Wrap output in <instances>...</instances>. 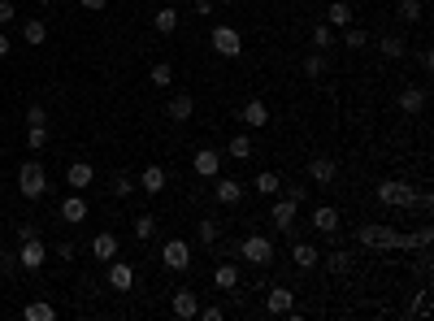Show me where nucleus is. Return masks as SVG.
Instances as JSON below:
<instances>
[{
	"label": "nucleus",
	"mask_w": 434,
	"mask_h": 321,
	"mask_svg": "<svg viewBox=\"0 0 434 321\" xmlns=\"http://www.w3.org/2000/svg\"><path fill=\"white\" fill-rule=\"evenodd\" d=\"M235 256H243L248 265H257V269H265V265H274V243L265 239V235H248L243 243H239V248H235Z\"/></svg>",
	"instance_id": "1"
},
{
	"label": "nucleus",
	"mask_w": 434,
	"mask_h": 321,
	"mask_svg": "<svg viewBox=\"0 0 434 321\" xmlns=\"http://www.w3.org/2000/svg\"><path fill=\"white\" fill-rule=\"evenodd\" d=\"M374 195H378L382 204H391V209H408V204H417V187H408V183H400V178L378 183V187H374Z\"/></svg>",
	"instance_id": "2"
},
{
	"label": "nucleus",
	"mask_w": 434,
	"mask_h": 321,
	"mask_svg": "<svg viewBox=\"0 0 434 321\" xmlns=\"http://www.w3.org/2000/svg\"><path fill=\"white\" fill-rule=\"evenodd\" d=\"M18 191L27 195V200H39V195L48 191V174H44L39 161H22V169H18Z\"/></svg>",
	"instance_id": "3"
},
{
	"label": "nucleus",
	"mask_w": 434,
	"mask_h": 321,
	"mask_svg": "<svg viewBox=\"0 0 434 321\" xmlns=\"http://www.w3.org/2000/svg\"><path fill=\"white\" fill-rule=\"evenodd\" d=\"M209 44H213V53H217V57H226V61H235V57L243 53V35H239L235 27H213Z\"/></svg>",
	"instance_id": "4"
},
{
	"label": "nucleus",
	"mask_w": 434,
	"mask_h": 321,
	"mask_svg": "<svg viewBox=\"0 0 434 321\" xmlns=\"http://www.w3.org/2000/svg\"><path fill=\"white\" fill-rule=\"evenodd\" d=\"M356 239L365 243V248H400V235L391 226H382V221H374V226H361L356 230Z\"/></svg>",
	"instance_id": "5"
},
{
	"label": "nucleus",
	"mask_w": 434,
	"mask_h": 321,
	"mask_svg": "<svg viewBox=\"0 0 434 321\" xmlns=\"http://www.w3.org/2000/svg\"><path fill=\"white\" fill-rule=\"evenodd\" d=\"M44 261H48V248L39 239H22V248H18V265L27 269V274H35V269H44Z\"/></svg>",
	"instance_id": "6"
},
{
	"label": "nucleus",
	"mask_w": 434,
	"mask_h": 321,
	"mask_svg": "<svg viewBox=\"0 0 434 321\" xmlns=\"http://www.w3.org/2000/svg\"><path fill=\"white\" fill-rule=\"evenodd\" d=\"M265 308H269L274 317L295 313V291H291V287H269V291H265Z\"/></svg>",
	"instance_id": "7"
},
{
	"label": "nucleus",
	"mask_w": 434,
	"mask_h": 321,
	"mask_svg": "<svg viewBox=\"0 0 434 321\" xmlns=\"http://www.w3.org/2000/svg\"><path fill=\"white\" fill-rule=\"evenodd\" d=\"M170 313H174L178 321H191V317L200 313V295H196L191 287H183V291H174V300H170Z\"/></svg>",
	"instance_id": "8"
},
{
	"label": "nucleus",
	"mask_w": 434,
	"mask_h": 321,
	"mask_svg": "<svg viewBox=\"0 0 434 321\" xmlns=\"http://www.w3.org/2000/svg\"><path fill=\"white\" fill-rule=\"evenodd\" d=\"M313 230L326 239H339V209H330V204L313 209Z\"/></svg>",
	"instance_id": "9"
},
{
	"label": "nucleus",
	"mask_w": 434,
	"mask_h": 321,
	"mask_svg": "<svg viewBox=\"0 0 434 321\" xmlns=\"http://www.w3.org/2000/svg\"><path fill=\"white\" fill-rule=\"evenodd\" d=\"M131 282H135V265L131 261H109V287L113 291H131Z\"/></svg>",
	"instance_id": "10"
},
{
	"label": "nucleus",
	"mask_w": 434,
	"mask_h": 321,
	"mask_svg": "<svg viewBox=\"0 0 434 321\" xmlns=\"http://www.w3.org/2000/svg\"><path fill=\"white\" fill-rule=\"evenodd\" d=\"M161 261H165V269H187V265H191V248H187L183 239H170L165 252H161Z\"/></svg>",
	"instance_id": "11"
},
{
	"label": "nucleus",
	"mask_w": 434,
	"mask_h": 321,
	"mask_svg": "<svg viewBox=\"0 0 434 321\" xmlns=\"http://www.w3.org/2000/svg\"><path fill=\"white\" fill-rule=\"evenodd\" d=\"M191 165H196V174H200V178H217V169H222V152H213V148H200V152L191 157Z\"/></svg>",
	"instance_id": "12"
},
{
	"label": "nucleus",
	"mask_w": 434,
	"mask_h": 321,
	"mask_svg": "<svg viewBox=\"0 0 434 321\" xmlns=\"http://www.w3.org/2000/svg\"><path fill=\"white\" fill-rule=\"evenodd\" d=\"M269 213H274V226H278V230H291V226H295L300 204L291 200V195H283V200H274V209H269Z\"/></svg>",
	"instance_id": "13"
},
{
	"label": "nucleus",
	"mask_w": 434,
	"mask_h": 321,
	"mask_svg": "<svg viewBox=\"0 0 434 321\" xmlns=\"http://www.w3.org/2000/svg\"><path fill=\"white\" fill-rule=\"evenodd\" d=\"M239 117H243V126H269V105L265 100H248L243 109H239Z\"/></svg>",
	"instance_id": "14"
},
{
	"label": "nucleus",
	"mask_w": 434,
	"mask_h": 321,
	"mask_svg": "<svg viewBox=\"0 0 434 321\" xmlns=\"http://www.w3.org/2000/svg\"><path fill=\"white\" fill-rule=\"evenodd\" d=\"M213 195H217V204H239L243 200V183L239 178H217Z\"/></svg>",
	"instance_id": "15"
},
{
	"label": "nucleus",
	"mask_w": 434,
	"mask_h": 321,
	"mask_svg": "<svg viewBox=\"0 0 434 321\" xmlns=\"http://www.w3.org/2000/svg\"><path fill=\"white\" fill-rule=\"evenodd\" d=\"M191 113H196V100H191V96H187V91H178V96H174V100L165 105V117H170V122H187Z\"/></svg>",
	"instance_id": "16"
},
{
	"label": "nucleus",
	"mask_w": 434,
	"mask_h": 321,
	"mask_svg": "<svg viewBox=\"0 0 434 321\" xmlns=\"http://www.w3.org/2000/svg\"><path fill=\"white\" fill-rule=\"evenodd\" d=\"M291 261H295V269H317L321 252L313 248V243H304V239H295V248H291Z\"/></svg>",
	"instance_id": "17"
},
{
	"label": "nucleus",
	"mask_w": 434,
	"mask_h": 321,
	"mask_svg": "<svg viewBox=\"0 0 434 321\" xmlns=\"http://www.w3.org/2000/svg\"><path fill=\"white\" fill-rule=\"evenodd\" d=\"M91 178H96V169H91L87 161H74V165L65 169V183H70L74 191H83V187H91Z\"/></svg>",
	"instance_id": "18"
},
{
	"label": "nucleus",
	"mask_w": 434,
	"mask_h": 321,
	"mask_svg": "<svg viewBox=\"0 0 434 321\" xmlns=\"http://www.w3.org/2000/svg\"><path fill=\"white\" fill-rule=\"evenodd\" d=\"M83 217H87V200H83V195H65V200H61V221L79 226Z\"/></svg>",
	"instance_id": "19"
},
{
	"label": "nucleus",
	"mask_w": 434,
	"mask_h": 321,
	"mask_svg": "<svg viewBox=\"0 0 434 321\" xmlns=\"http://www.w3.org/2000/svg\"><path fill=\"white\" fill-rule=\"evenodd\" d=\"M400 109H404L408 117H417V113L426 109V87H404V91H400Z\"/></svg>",
	"instance_id": "20"
},
{
	"label": "nucleus",
	"mask_w": 434,
	"mask_h": 321,
	"mask_svg": "<svg viewBox=\"0 0 434 321\" xmlns=\"http://www.w3.org/2000/svg\"><path fill=\"white\" fill-rule=\"evenodd\" d=\"M91 256H96V261H113V256H117V235L100 230V235L91 239Z\"/></svg>",
	"instance_id": "21"
},
{
	"label": "nucleus",
	"mask_w": 434,
	"mask_h": 321,
	"mask_svg": "<svg viewBox=\"0 0 434 321\" xmlns=\"http://www.w3.org/2000/svg\"><path fill=\"white\" fill-rule=\"evenodd\" d=\"M213 282H217V291H235V287H239V265H235V261H222V265L213 269Z\"/></svg>",
	"instance_id": "22"
},
{
	"label": "nucleus",
	"mask_w": 434,
	"mask_h": 321,
	"mask_svg": "<svg viewBox=\"0 0 434 321\" xmlns=\"http://www.w3.org/2000/svg\"><path fill=\"white\" fill-rule=\"evenodd\" d=\"M335 174H339V165L330 161V157H317V161L309 165V178H313V183H321V187H326V183H335Z\"/></svg>",
	"instance_id": "23"
},
{
	"label": "nucleus",
	"mask_w": 434,
	"mask_h": 321,
	"mask_svg": "<svg viewBox=\"0 0 434 321\" xmlns=\"http://www.w3.org/2000/svg\"><path fill=\"white\" fill-rule=\"evenodd\" d=\"M139 187H143L148 195H161V191H165V169H161V165H148L143 174H139Z\"/></svg>",
	"instance_id": "24"
},
{
	"label": "nucleus",
	"mask_w": 434,
	"mask_h": 321,
	"mask_svg": "<svg viewBox=\"0 0 434 321\" xmlns=\"http://www.w3.org/2000/svg\"><path fill=\"white\" fill-rule=\"evenodd\" d=\"M252 187H257V191L265 195V200H274V195H278V191H283V178H278V174H274V169H261V174H257V178H252Z\"/></svg>",
	"instance_id": "25"
},
{
	"label": "nucleus",
	"mask_w": 434,
	"mask_h": 321,
	"mask_svg": "<svg viewBox=\"0 0 434 321\" xmlns=\"http://www.w3.org/2000/svg\"><path fill=\"white\" fill-rule=\"evenodd\" d=\"M326 27H352V5H347V0H335V5H330L326 9Z\"/></svg>",
	"instance_id": "26"
},
{
	"label": "nucleus",
	"mask_w": 434,
	"mask_h": 321,
	"mask_svg": "<svg viewBox=\"0 0 434 321\" xmlns=\"http://www.w3.org/2000/svg\"><path fill=\"white\" fill-rule=\"evenodd\" d=\"M22 39H27L31 48H39V44L48 39V27H44L39 18H27V22H22Z\"/></svg>",
	"instance_id": "27"
},
{
	"label": "nucleus",
	"mask_w": 434,
	"mask_h": 321,
	"mask_svg": "<svg viewBox=\"0 0 434 321\" xmlns=\"http://www.w3.org/2000/svg\"><path fill=\"white\" fill-rule=\"evenodd\" d=\"M22 317H27V321H53V317H57V308H53V304H44V300H31L27 308H22Z\"/></svg>",
	"instance_id": "28"
},
{
	"label": "nucleus",
	"mask_w": 434,
	"mask_h": 321,
	"mask_svg": "<svg viewBox=\"0 0 434 321\" xmlns=\"http://www.w3.org/2000/svg\"><path fill=\"white\" fill-rule=\"evenodd\" d=\"M152 27H157L161 35H174V31H178V9H174V5H170V9H161L157 18H152Z\"/></svg>",
	"instance_id": "29"
},
{
	"label": "nucleus",
	"mask_w": 434,
	"mask_h": 321,
	"mask_svg": "<svg viewBox=\"0 0 434 321\" xmlns=\"http://www.w3.org/2000/svg\"><path fill=\"white\" fill-rule=\"evenodd\" d=\"M226 157H235V161H248V157H252V139H248V135H235L231 143H226Z\"/></svg>",
	"instance_id": "30"
},
{
	"label": "nucleus",
	"mask_w": 434,
	"mask_h": 321,
	"mask_svg": "<svg viewBox=\"0 0 434 321\" xmlns=\"http://www.w3.org/2000/svg\"><path fill=\"white\" fill-rule=\"evenodd\" d=\"M317 265H326L330 274H347V265H352V261H347V252H339V248H335V252H326Z\"/></svg>",
	"instance_id": "31"
},
{
	"label": "nucleus",
	"mask_w": 434,
	"mask_h": 321,
	"mask_svg": "<svg viewBox=\"0 0 434 321\" xmlns=\"http://www.w3.org/2000/svg\"><path fill=\"white\" fill-rule=\"evenodd\" d=\"M378 48H382V57H391V61H400V57L408 53V44H404L400 35H387V39H382Z\"/></svg>",
	"instance_id": "32"
},
{
	"label": "nucleus",
	"mask_w": 434,
	"mask_h": 321,
	"mask_svg": "<svg viewBox=\"0 0 434 321\" xmlns=\"http://www.w3.org/2000/svg\"><path fill=\"white\" fill-rule=\"evenodd\" d=\"M135 235H139V239H152V235H157V217L139 213V217H135Z\"/></svg>",
	"instance_id": "33"
},
{
	"label": "nucleus",
	"mask_w": 434,
	"mask_h": 321,
	"mask_svg": "<svg viewBox=\"0 0 434 321\" xmlns=\"http://www.w3.org/2000/svg\"><path fill=\"white\" fill-rule=\"evenodd\" d=\"M365 44H369V35L361 27H343V48H365Z\"/></svg>",
	"instance_id": "34"
},
{
	"label": "nucleus",
	"mask_w": 434,
	"mask_h": 321,
	"mask_svg": "<svg viewBox=\"0 0 434 321\" xmlns=\"http://www.w3.org/2000/svg\"><path fill=\"white\" fill-rule=\"evenodd\" d=\"M170 83H174V70L165 61H157V65H152V87H170Z\"/></svg>",
	"instance_id": "35"
},
{
	"label": "nucleus",
	"mask_w": 434,
	"mask_h": 321,
	"mask_svg": "<svg viewBox=\"0 0 434 321\" xmlns=\"http://www.w3.org/2000/svg\"><path fill=\"white\" fill-rule=\"evenodd\" d=\"M44 143H48V126H27V148L31 152H39Z\"/></svg>",
	"instance_id": "36"
},
{
	"label": "nucleus",
	"mask_w": 434,
	"mask_h": 321,
	"mask_svg": "<svg viewBox=\"0 0 434 321\" xmlns=\"http://www.w3.org/2000/svg\"><path fill=\"white\" fill-rule=\"evenodd\" d=\"M304 74H309V79H321V74H326V57H321V53L304 57Z\"/></svg>",
	"instance_id": "37"
},
{
	"label": "nucleus",
	"mask_w": 434,
	"mask_h": 321,
	"mask_svg": "<svg viewBox=\"0 0 434 321\" xmlns=\"http://www.w3.org/2000/svg\"><path fill=\"white\" fill-rule=\"evenodd\" d=\"M400 18L404 22H421V0H400Z\"/></svg>",
	"instance_id": "38"
},
{
	"label": "nucleus",
	"mask_w": 434,
	"mask_h": 321,
	"mask_svg": "<svg viewBox=\"0 0 434 321\" xmlns=\"http://www.w3.org/2000/svg\"><path fill=\"white\" fill-rule=\"evenodd\" d=\"M200 243H217V221L213 217H200Z\"/></svg>",
	"instance_id": "39"
},
{
	"label": "nucleus",
	"mask_w": 434,
	"mask_h": 321,
	"mask_svg": "<svg viewBox=\"0 0 434 321\" xmlns=\"http://www.w3.org/2000/svg\"><path fill=\"white\" fill-rule=\"evenodd\" d=\"M335 44V27H313V48H330Z\"/></svg>",
	"instance_id": "40"
},
{
	"label": "nucleus",
	"mask_w": 434,
	"mask_h": 321,
	"mask_svg": "<svg viewBox=\"0 0 434 321\" xmlns=\"http://www.w3.org/2000/svg\"><path fill=\"white\" fill-rule=\"evenodd\" d=\"M109 191H113V195H117V200H126V195H131V191H135V183H131V178H126V174H117V178H113V187H109Z\"/></svg>",
	"instance_id": "41"
},
{
	"label": "nucleus",
	"mask_w": 434,
	"mask_h": 321,
	"mask_svg": "<svg viewBox=\"0 0 434 321\" xmlns=\"http://www.w3.org/2000/svg\"><path fill=\"white\" fill-rule=\"evenodd\" d=\"M27 126H48V113H44V105H31V109H27Z\"/></svg>",
	"instance_id": "42"
},
{
	"label": "nucleus",
	"mask_w": 434,
	"mask_h": 321,
	"mask_svg": "<svg viewBox=\"0 0 434 321\" xmlns=\"http://www.w3.org/2000/svg\"><path fill=\"white\" fill-rule=\"evenodd\" d=\"M18 18V9H13V0H0V27H5V22H13Z\"/></svg>",
	"instance_id": "43"
},
{
	"label": "nucleus",
	"mask_w": 434,
	"mask_h": 321,
	"mask_svg": "<svg viewBox=\"0 0 434 321\" xmlns=\"http://www.w3.org/2000/svg\"><path fill=\"white\" fill-rule=\"evenodd\" d=\"M196 317H204V321H222V317H226V313H222V308H217V304H209V308H200V313H196Z\"/></svg>",
	"instance_id": "44"
},
{
	"label": "nucleus",
	"mask_w": 434,
	"mask_h": 321,
	"mask_svg": "<svg viewBox=\"0 0 434 321\" xmlns=\"http://www.w3.org/2000/svg\"><path fill=\"white\" fill-rule=\"evenodd\" d=\"M22 239H39V230H35V221H22V230H18Z\"/></svg>",
	"instance_id": "45"
},
{
	"label": "nucleus",
	"mask_w": 434,
	"mask_h": 321,
	"mask_svg": "<svg viewBox=\"0 0 434 321\" xmlns=\"http://www.w3.org/2000/svg\"><path fill=\"white\" fill-rule=\"evenodd\" d=\"M57 256H61V261H74V243H70V239H65L61 248H57Z\"/></svg>",
	"instance_id": "46"
},
{
	"label": "nucleus",
	"mask_w": 434,
	"mask_h": 321,
	"mask_svg": "<svg viewBox=\"0 0 434 321\" xmlns=\"http://www.w3.org/2000/svg\"><path fill=\"white\" fill-rule=\"evenodd\" d=\"M83 9H91V13H100V9H109V0H83Z\"/></svg>",
	"instance_id": "47"
},
{
	"label": "nucleus",
	"mask_w": 434,
	"mask_h": 321,
	"mask_svg": "<svg viewBox=\"0 0 434 321\" xmlns=\"http://www.w3.org/2000/svg\"><path fill=\"white\" fill-rule=\"evenodd\" d=\"M0 269H13V256H9L5 248H0Z\"/></svg>",
	"instance_id": "48"
},
{
	"label": "nucleus",
	"mask_w": 434,
	"mask_h": 321,
	"mask_svg": "<svg viewBox=\"0 0 434 321\" xmlns=\"http://www.w3.org/2000/svg\"><path fill=\"white\" fill-rule=\"evenodd\" d=\"M13 48H9V39H5V31H0V57H9Z\"/></svg>",
	"instance_id": "49"
},
{
	"label": "nucleus",
	"mask_w": 434,
	"mask_h": 321,
	"mask_svg": "<svg viewBox=\"0 0 434 321\" xmlns=\"http://www.w3.org/2000/svg\"><path fill=\"white\" fill-rule=\"evenodd\" d=\"M213 5H235V0H213Z\"/></svg>",
	"instance_id": "50"
},
{
	"label": "nucleus",
	"mask_w": 434,
	"mask_h": 321,
	"mask_svg": "<svg viewBox=\"0 0 434 321\" xmlns=\"http://www.w3.org/2000/svg\"><path fill=\"white\" fill-rule=\"evenodd\" d=\"M35 5H53V0H35Z\"/></svg>",
	"instance_id": "51"
},
{
	"label": "nucleus",
	"mask_w": 434,
	"mask_h": 321,
	"mask_svg": "<svg viewBox=\"0 0 434 321\" xmlns=\"http://www.w3.org/2000/svg\"><path fill=\"white\" fill-rule=\"evenodd\" d=\"M174 5H183V0H174Z\"/></svg>",
	"instance_id": "52"
}]
</instances>
